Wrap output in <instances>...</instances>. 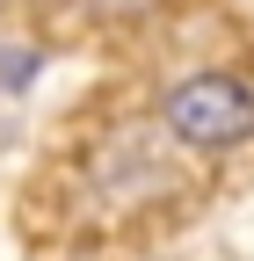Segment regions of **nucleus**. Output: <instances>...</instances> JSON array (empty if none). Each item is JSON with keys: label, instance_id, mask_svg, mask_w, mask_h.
<instances>
[{"label": "nucleus", "instance_id": "obj_1", "mask_svg": "<svg viewBox=\"0 0 254 261\" xmlns=\"http://www.w3.org/2000/svg\"><path fill=\"white\" fill-rule=\"evenodd\" d=\"M167 130L196 152H233L254 130V87L233 73H196L167 94Z\"/></svg>", "mask_w": 254, "mask_h": 261}, {"label": "nucleus", "instance_id": "obj_2", "mask_svg": "<svg viewBox=\"0 0 254 261\" xmlns=\"http://www.w3.org/2000/svg\"><path fill=\"white\" fill-rule=\"evenodd\" d=\"M102 15H138V8H153V0H94Z\"/></svg>", "mask_w": 254, "mask_h": 261}]
</instances>
